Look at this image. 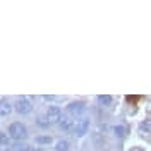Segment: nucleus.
I'll return each mask as SVG.
<instances>
[{
	"label": "nucleus",
	"mask_w": 151,
	"mask_h": 151,
	"mask_svg": "<svg viewBox=\"0 0 151 151\" xmlns=\"http://www.w3.org/2000/svg\"><path fill=\"white\" fill-rule=\"evenodd\" d=\"M9 137L12 139H16V141H24L26 137H28V129H26V125L21 122H14L9 125Z\"/></svg>",
	"instance_id": "f257e3e1"
},
{
	"label": "nucleus",
	"mask_w": 151,
	"mask_h": 151,
	"mask_svg": "<svg viewBox=\"0 0 151 151\" xmlns=\"http://www.w3.org/2000/svg\"><path fill=\"white\" fill-rule=\"evenodd\" d=\"M14 108H16V112H17L19 115H28V113H31V110H33V103H31L29 98L21 96V98H17V101L14 103Z\"/></svg>",
	"instance_id": "f03ea898"
},
{
	"label": "nucleus",
	"mask_w": 151,
	"mask_h": 151,
	"mask_svg": "<svg viewBox=\"0 0 151 151\" xmlns=\"http://www.w3.org/2000/svg\"><path fill=\"white\" fill-rule=\"evenodd\" d=\"M89 131V119L88 117H81V119H77L74 124V134L77 137H83L86 132Z\"/></svg>",
	"instance_id": "7ed1b4c3"
},
{
	"label": "nucleus",
	"mask_w": 151,
	"mask_h": 151,
	"mask_svg": "<svg viewBox=\"0 0 151 151\" xmlns=\"http://www.w3.org/2000/svg\"><path fill=\"white\" fill-rule=\"evenodd\" d=\"M86 112V105L83 101H72V103L67 105V113L70 117H83V113Z\"/></svg>",
	"instance_id": "20e7f679"
},
{
	"label": "nucleus",
	"mask_w": 151,
	"mask_h": 151,
	"mask_svg": "<svg viewBox=\"0 0 151 151\" xmlns=\"http://www.w3.org/2000/svg\"><path fill=\"white\" fill-rule=\"evenodd\" d=\"M45 117L48 119V122L50 124H58L64 115H62V112H60L58 106H48L47 108V115H45Z\"/></svg>",
	"instance_id": "39448f33"
},
{
	"label": "nucleus",
	"mask_w": 151,
	"mask_h": 151,
	"mask_svg": "<svg viewBox=\"0 0 151 151\" xmlns=\"http://www.w3.org/2000/svg\"><path fill=\"white\" fill-rule=\"evenodd\" d=\"M74 120L70 117H62L60 122H58V127L62 132H74Z\"/></svg>",
	"instance_id": "423d86ee"
},
{
	"label": "nucleus",
	"mask_w": 151,
	"mask_h": 151,
	"mask_svg": "<svg viewBox=\"0 0 151 151\" xmlns=\"http://www.w3.org/2000/svg\"><path fill=\"white\" fill-rule=\"evenodd\" d=\"M10 112H12V105L5 100H2L0 101V117H7V115H10Z\"/></svg>",
	"instance_id": "0eeeda50"
},
{
	"label": "nucleus",
	"mask_w": 151,
	"mask_h": 151,
	"mask_svg": "<svg viewBox=\"0 0 151 151\" xmlns=\"http://www.w3.org/2000/svg\"><path fill=\"white\" fill-rule=\"evenodd\" d=\"M55 150L57 151H70V142L67 141V139H60V141H57Z\"/></svg>",
	"instance_id": "6e6552de"
},
{
	"label": "nucleus",
	"mask_w": 151,
	"mask_h": 151,
	"mask_svg": "<svg viewBox=\"0 0 151 151\" xmlns=\"http://www.w3.org/2000/svg\"><path fill=\"white\" fill-rule=\"evenodd\" d=\"M12 151H33V150H31L29 144L19 141V142H16V144H12Z\"/></svg>",
	"instance_id": "1a4fd4ad"
},
{
	"label": "nucleus",
	"mask_w": 151,
	"mask_h": 151,
	"mask_svg": "<svg viewBox=\"0 0 151 151\" xmlns=\"http://www.w3.org/2000/svg\"><path fill=\"white\" fill-rule=\"evenodd\" d=\"M98 101L103 105V106H110V105L113 103V98L110 94H100V96H98Z\"/></svg>",
	"instance_id": "9d476101"
},
{
	"label": "nucleus",
	"mask_w": 151,
	"mask_h": 151,
	"mask_svg": "<svg viewBox=\"0 0 151 151\" xmlns=\"http://www.w3.org/2000/svg\"><path fill=\"white\" fill-rule=\"evenodd\" d=\"M113 132H115V136H117L119 139H124V137L127 136V129H125L124 125H115V127H113Z\"/></svg>",
	"instance_id": "9b49d317"
},
{
	"label": "nucleus",
	"mask_w": 151,
	"mask_h": 151,
	"mask_svg": "<svg viewBox=\"0 0 151 151\" xmlns=\"http://www.w3.org/2000/svg\"><path fill=\"white\" fill-rule=\"evenodd\" d=\"M36 124L41 127V129H48V125H52V124L48 122L47 117H41V115H40V117H36Z\"/></svg>",
	"instance_id": "f8f14e48"
},
{
	"label": "nucleus",
	"mask_w": 151,
	"mask_h": 151,
	"mask_svg": "<svg viewBox=\"0 0 151 151\" xmlns=\"http://www.w3.org/2000/svg\"><path fill=\"white\" fill-rule=\"evenodd\" d=\"M35 141H36L38 144H50V142H52V137H50V136H38Z\"/></svg>",
	"instance_id": "ddd939ff"
},
{
	"label": "nucleus",
	"mask_w": 151,
	"mask_h": 151,
	"mask_svg": "<svg viewBox=\"0 0 151 151\" xmlns=\"http://www.w3.org/2000/svg\"><path fill=\"white\" fill-rule=\"evenodd\" d=\"M0 146H9V136L5 132H0Z\"/></svg>",
	"instance_id": "4468645a"
},
{
	"label": "nucleus",
	"mask_w": 151,
	"mask_h": 151,
	"mask_svg": "<svg viewBox=\"0 0 151 151\" xmlns=\"http://www.w3.org/2000/svg\"><path fill=\"white\" fill-rule=\"evenodd\" d=\"M139 129H141L142 132H148V134H151V124L150 122H142Z\"/></svg>",
	"instance_id": "2eb2a0df"
},
{
	"label": "nucleus",
	"mask_w": 151,
	"mask_h": 151,
	"mask_svg": "<svg viewBox=\"0 0 151 151\" xmlns=\"http://www.w3.org/2000/svg\"><path fill=\"white\" fill-rule=\"evenodd\" d=\"M43 100H47V101H52V100H57V96H52V94H45V96H43Z\"/></svg>",
	"instance_id": "dca6fc26"
},
{
	"label": "nucleus",
	"mask_w": 151,
	"mask_h": 151,
	"mask_svg": "<svg viewBox=\"0 0 151 151\" xmlns=\"http://www.w3.org/2000/svg\"><path fill=\"white\" fill-rule=\"evenodd\" d=\"M132 151H142V150H139V148H137V150H132Z\"/></svg>",
	"instance_id": "f3484780"
},
{
	"label": "nucleus",
	"mask_w": 151,
	"mask_h": 151,
	"mask_svg": "<svg viewBox=\"0 0 151 151\" xmlns=\"http://www.w3.org/2000/svg\"><path fill=\"white\" fill-rule=\"evenodd\" d=\"M36 151H45V150H36Z\"/></svg>",
	"instance_id": "a211bd4d"
}]
</instances>
